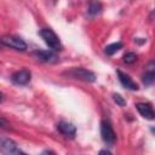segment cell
<instances>
[{
  "label": "cell",
  "instance_id": "obj_1",
  "mask_svg": "<svg viewBox=\"0 0 155 155\" xmlns=\"http://www.w3.org/2000/svg\"><path fill=\"white\" fill-rule=\"evenodd\" d=\"M40 36L44 39V41L46 42V45L54 50V51H61L62 50V44H61V40L56 35V33L52 30V29H48V28H44L39 31Z\"/></svg>",
  "mask_w": 155,
  "mask_h": 155
},
{
  "label": "cell",
  "instance_id": "obj_2",
  "mask_svg": "<svg viewBox=\"0 0 155 155\" xmlns=\"http://www.w3.org/2000/svg\"><path fill=\"white\" fill-rule=\"evenodd\" d=\"M64 74L73 78V79H78V80L86 81V82H94L96 81L94 73H92L91 70H87L85 68H73V69L65 71Z\"/></svg>",
  "mask_w": 155,
  "mask_h": 155
},
{
  "label": "cell",
  "instance_id": "obj_3",
  "mask_svg": "<svg viewBox=\"0 0 155 155\" xmlns=\"http://www.w3.org/2000/svg\"><path fill=\"white\" fill-rule=\"evenodd\" d=\"M0 42L7 47H11L17 51H25L27 50V44L21 39L19 36L16 35H5L0 39Z\"/></svg>",
  "mask_w": 155,
  "mask_h": 155
},
{
  "label": "cell",
  "instance_id": "obj_4",
  "mask_svg": "<svg viewBox=\"0 0 155 155\" xmlns=\"http://www.w3.org/2000/svg\"><path fill=\"white\" fill-rule=\"evenodd\" d=\"M101 134H102V138L103 140L107 143V144H114L115 140H116V134L113 130V126L110 125L109 121H105L103 120L101 122Z\"/></svg>",
  "mask_w": 155,
  "mask_h": 155
},
{
  "label": "cell",
  "instance_id": "obj_5",
  "mask_svg": "<svg viewBox=\"0 0 155 155\" xmlns=\"http://www.w3.org/2000/svg\"><path fill=\"white\" fill-rule=\"evenodd\" d=\"M30 71L27 69H21L15 71L11 75V80L12 82H15L16 85H27L30 81Z\"/></svg>",
  "mask_w": 155,
  "mask_h": 155
},
{
  "label": "cell",
  "instance_id": "obj_6",
  "mask_svg": "<svg viewBox=\"0 0 155 155\" xmlns=\"http://www.w3.org/2000/svg\"><path fill=\"white\" fill-rule=\"evenodd\" d=\"M33 57H35L36 59L45 62V63H56L58 62V57L51 52V51H34L31 53Z\"/></svg>",
  "mask_w": 155,
  "mask_h": 155
},
{
  "label": "cell",
  "instance_id": "obj_7",
  "mask_svg": "<svg viewBox=\"0 0 155 155\" xmlns=\"http://www.w3.org/2000/svg\"><path fill=\"white\" fill-rule=\"evenodd\" d=\"M0 150L6 155H15L17 151V145L12 139L0 138Z\"/></svg>",
  "mask_w": 155,
  "mask_h": 155
},
{
  "label": "cell",
  "instance_id": "obj_8",
  "mask_svg": "<svg viewBox=\"0 0 155 155\" xmlns=\"http://www.w3.org/2000/svg\"><path fill=\"white\" fill-rule=\"evenodd\" d=\"M117 75H119V80H120V82L122 84L124 87H126V88H128V90H132V91H137V90L139 88V86L137 85V82H134V81L130 78V75L122 73L121 70H117Z\"/></svg>",
  "mask_w": 155,
  "mask_h": 155
},
{
  "label": "cell",
  "instance_id": "obj_9",
  "mask_svg": "<svg viewBox=\"0 0 155 155\" xmlns=\"http://www.w3.org/2000/svg\"><path fill=\"white\" fill-rule=\"evenodd\" d=\"M136 108L138 110V113L144 117V119H148V120H154V110L151 108V105L149 103H137L136 104Z\"/></svg>",
  "mask_w": 155,
  "mask_h": 155
},
{
  "label": "cell",
  "instance_id": "obj_10",
  "mask_svg": "<svg viewBox=\"0 0 155 155\" xmlns=\"http://www.w3.org/2000/svg\"><path fill=\"white\" fill-rule=\"evenodd\" d=\"M57 130H58L62 134H64V136H67V137H70V138H73V137L75 136V133H76L75 126H74L73 124H70V122H67V121H61V122H58Z\"/></svg>",
  "mask_w": 155,
  "mask_h": 155
},
{
  "label": "cell",
  "instance_id": "obj_11",
  "mask_svg": "<svg viewBox=\"0 0 155 155\" xmlns=\"http://www.w3.org/2000/svg\"><path fill=\"white\" fill-rule=\"evenodd\" d=\"M147 71L145 74H143L142 76V80L144 82V85H151L154 82V79H155V73H154V62H150L149 65L147 67Z\"/></svg>",
  "mask_w": 155,
  "mask_h": 155
},
{
  "label": "cell",
  "instance_id": "obj_12",
  "mask_svg": "<svg viewBox=\"0 0 155 155\" xmlns=\"http://www.w3.org/2000/svg\"><path fill=\"white\" fill-rule=\"evenodd\" d=\"M121 48H122V42H113V44L105 46L104 52H105L107 54L111 56V54H114L115 52H117V51L121 50Z\"/></svg>",
  "mask_w": 155,
  "mask_h": 155
},
{
  "label": "cell",
  "instance_id": "obj_13",
  "mask_svg": "<svg viewBox=\"0 0 155 155\" xmlns=\"http://www.w3.org/2000/svg\"><path fill=\"white\" fill-rule=\"evenodd\" d=\"M102 11V5L99 2H91L90 6H88V13L94 16V15H98L99 12Z\"/></svg>",
  "mask_w": 155,
  "mask_h": 155
},
{
  "label": "cell",
  "instance_id": "obj_14",
  "mask_svg": "<svg viewBox=\"0 0 155 155\" xmlns=\"http://www.w3.org/2000/svg\"><path fill=\"white\" fill-rule=\"evenodd\" d=\"M122 61H124L126 64H132V63H134V62L137 61V54H136L134 52H127V53H125Z\"/></svg>",
  "mask_w": 155,
  "mask_h": 155
},
{
  "label": "cell",
  "instance_id": "obj_15",
  "mask_svg": "<svg viewBox=\"0 0 155 155\" xmlns=\"http://www.w3.org/2000/svg\"><path fill=\"white\" fill-rule=\"evenodd\" d=\"M113 99H114V102H115L117 105H120V107H125V105H126L125 98H124L121 94H119V93H114V94H113Z\"/></svg>",
  "mask_w": 155,
  "mask_h": 155
},
{
  "label": "cell",
  "instance_id": "obj_16",
  "mask_svg": "<svg viewBox=\"0 0 155 155\" xmlns=\"http://www.w3.org/2000/svg\"><path fill=\"white\" fill-rule=\"evenodd\" d=\"M8 126H10V124H8L5 119L0 117V127H2V128H8Z\"/></svg>",
  "mask_w": 155,
  "mask_h": 155
},
{
  "label": "cell",
  "instance_id": "obj_17",
  "mask_svg": "<svg viewBox=\"0 0 155 155\" xmlns=\"http://www.w3.org/2000/svg\"><path fill=\"white\" fill-rule=\"evenodd\" d=\"M98 155H113V154L110 151H108V150H101Z\"/></svg>",
  "mask_w": 155,
  "mask_h": 155
},
{
  "label": "cell",
  "instance_id": "obj_18",
  "mask_svg": "<svg viewBox=\"0 0 155 155\" xmlns=\"http://www.w3.org/2000/svg\"><path fill=\"white\" fill-rule=\"evenodd\" d=\"M41 155H54V153H52V151H50V150H45Z\"/></svg>",
  "mask_w": 155,
  "mask_h": 155
},
{
  "label": "cell",
  "instance_id": "obj_19",
  "mask_svg": "<svg viewBox=\"0 0 155 155\" xmlns=\"http://www.w3.org/2000/svg\"><path fill=\"white\" fill-rule=\"evenodd\" d=\"M15 155H27L24 151H21V150H17L16 153H15Z\"/></svg>",
  "mask_w": 155,
  "mask_h": 155
},
{
  "label": "cell",
  "instance_id": "obj_20",
  "mask_svg": "<svg viewBox=\"0 0 155 155\" xmlns=\"http://www.w3.org/2000/svg\"><path fill=\"white\" fill-rule=\"evenodd\" d=\"M134 42H138V44H143V42H145V39H143V40H138V39H134Z\"/></svg>",
  "mask_w": 155,
  "mask_h": 155
},
{
  "label": "cell",
  "instance_id": "obj_21",
  "mask_svg": "<svg viewBox=\"0 0 155 155\" xmlns=\"http://www.w3.org/2000/svg\"><path fill=\"white\" fill-rule=\"evenodd\" d=\"M2 99H4V96H2V93H1V92H0V103H1V102H2Z\"/></svg>",
  "mask_w": 155,
  "mask_h": 155
}]
</instances>
